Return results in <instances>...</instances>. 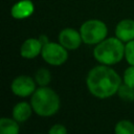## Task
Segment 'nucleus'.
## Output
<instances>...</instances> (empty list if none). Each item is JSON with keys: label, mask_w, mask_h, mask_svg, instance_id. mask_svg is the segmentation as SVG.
Masks as SVG:
<instances>
[{"label": "nucleus", "mask_w": 134, "mask_h": 134, "mask_svg": "<svg viewBox=\"0 0 134 134\" xmlns=\"http://www.w3.org/2000/svg\"><path fill=\"white\" fill-rule=\"evenodd\" d=\"M86 83L91 94L99 98H106L118 91L121 80L112 68L100 65L89 71Z\"/></svg>", "instance_id": "nucleus-1"}, {"label": "nucleus", "mask_w": 134, "mask_h": 134, "mask_svg": "<svg viewBox=\"0 0 134 134\" xmlns=\"http://www.w3.org/2000/svg\"><path fill=\"white\" fill-rule=\"evenodd\" d=\"M30 104L38 115L46 117L58 112L60 108V98L54 90L42 86L32 93Z\"/></svg>", "instance_id": "nucleus-2"}, {"label": "nucleus", "mask_w": 134, "mask_h": 134, "mask_svg": "<svg viewBox=\"0 0 134 134\" xmlns=\"http://www.w3.org/2000/svg\"><path fill=\"white\" fill-rule=\"evenodd\" d=\"M95 60L104 65L118 63L125 55V45L118 38H109L97 44L93 50Z\"/></svg>", "instance_id": "nucleus-3"}, {"label": "nucleus", "mask_w": 134, "mask_h": 134, "mask_svg": "<svg viewBox=\"0 0 134 134\" xmlns=\"http://www.w3.org/2000/svg\"><path fill=\"white\" fill-rule=\"evenodd\" d=\"M107 26L99 20H88L80 29L82 39L86 44H98L107 36Z\"/></svg>", "instance_id": "nucleus-4"}, {"label": "nucleus", "mask_w": 134, "mask_h": 134, "mask_svg": "<svg viewBox=\"0 0 134 134\" xmlns=\"http://www.w3.org/2000/svg\"><path fill=\"white\" fill-rule=\"evenodd\" d=\"M42 58L45 62L50 65L59 66L65 63L68 59V53L66 48L62 44L48 42L42 48Z\"/></svg>", "instance_id": "nucleus-5"}, {"label": "nucleus", "mask_w": 134, "mask_h": 134, "mask_svg": "<svg viewBox=\"0 0 134 134\" xmlns=\"http://www.w3.org/2000/svg\"><path fill=\"white\" fill-rule=\"evenodd\" d=\"M36 85L34 80L28 75H20L16 77L12 83V91L14 94L25 97L32 94L36 90Z\"/></svg>", "instance_id": "nucleus-6"}, {"label": "nucleus", "mask_w": 134, "mask_h": 134, "mask_svg": "<svg viewBox=\"0 0 134 134\" xmlns=\"http://www.w3.org/2000/svg\"><path fill=\"white\" fill-rule=\"evenodd\" d=\"M82 41L83 39L81 32H77L73 28H65L59 35V42L66 49H76L81 45Z\"/></svg>", "instance_id": "nucleus-7"}, {"label": "nucleus", "mask_w": 134, "mask_h": 134, "mask_svg": "<svg viewBox=\"0 0 134 134\" xmlns=\"http://www.w3.org/2000/svg\"><path fill=\"white\" fill-rule=\"evenodd\" d=\"M115 35L122 42L134 40V20H121L115 28Z\"/></svg>", "instance_id": "nucleus-8"}, {"label": "nucleus", "mask_w": 134, "mask_h": 134, "mask_svg": "<svg viewBox=\"0 0 134 134\" xmlns=\"http://www.w3.org/2000/svg\"><path fill=\"white\" fill-rule=\"evenodd\" d=\"M43 48V44L39 39H27L21 46V55L25 59H34L36 58Z\"/></svg>", "instance_id": "nucleus-9"}, {"label": "nucleus", "mask_w": 134, "mask_h": 134, "mask_svg": "<svg viewBox=\"0 0 134 134\" xmlns=\"http://www.w3.org/2000/svg\"><path fill=\"white\" fill-rule=\"evenodd\" d=\"M34 4L30 0H21L14 4L10 14L15 19H24L34 13Z\"/></svg>", "instance_id": "nucleus-10"}, {"label": "nucleus", "mask_w": 134, "mask_h": 134, "mask_svg": "<svg viewBox=\"0 0 134 134\" xmlns=\"http://www.w3.org/2000/svg\"><path fill=\"white\" fill-rule=\"evenodd\" d=\"M31 111H32V107L31 106H29L25 102H21V103H18L14 107V109H13V117L17 121L23 122V121L27 120L30 117Z\"/></svg>", "instance_id": "nucleus-11"}, {"label": "nucleus", "mask_w": 134, "mask_h": 134, "mask_svg": "<svg viewBox=\"0 0 134 134\" xmlns=\"http://www.w3.org/2000/svg\"><path fill=\"white\" fill-rule=\"evenodd\" d=\"M16 119L2 117L0 119V134H19V126Z\"/></svg>", "instance_id": "nucleus-12"}, {"label": "nucleus", "mask_w": 134, "mask_h": 134, "mask_svg": "<svg viewBox=\"0 0 134 134\" xmlns=\"http://www.w3.org/2000/svg\"><path fill=\"white\" fill-rule=\"evenodd\" d=\"M115 134H134V124L129 120H120L115 125Z\"/></svg>", "instance_id": "nucleus-13"}, {"label": "nucleus", "mask_w": 134, "mask_h": 134, "mask_svg": "<svg viewBox=\"0 0 134 134\" xmlns=\"http://www.w3.org/2000/svg\"><path fill=\"white\" fill-rule=\"evenodd\" d=\"M51 80V74L50 72L45 69V68H40L37 72H36V82L42 87V86H46L49 84Z\"/></svg>", "instance_id": "nucleus-14"}, {"label": "nucleus", "mask_w": 134, "mask_h": 134, "mask_svg": "<svg viewBox=\"0 0 134 134\" xmlns=\"http://www.w3.org/2000/svg\"><path fill=\"white\" fill-rule=\"evenodd\" d=\"M118 94H119V96L124 99V100H129V102H131V100H133L134 99V88H132V87H130V86H128V85H120V87H119V89H118Z\"/></svg>", "instance_id": "nucleus-15"}, {"label": "nucleus", "mask_w": 134, "mask_h": 134, "mask_svg": "<svg viewBox=\"0 0 134 134\" xmlns=\"http://www.w3.org/2000/svg\"><path fill=\"white\" fill-rule=\"evenodd\" d=\"M125 55L127 62L134 66V40L129 41L125 46Z\"/></svg>", "instance_id": "nucleus-16"}, {"label": "nucleus", "mask_w": 134, "mask_h": 134, "mask_svg": "<svg viewBox=\"0 0 134 134\" xmlns=\"http://www.w3.org/2000/svg\"><path fill=\"white\" fill-rule=\"evenodd\" d=\"M124 82L126 85L134 88V66L131 65L124 72Z\"/></svg>", "instance_id": "nucleus-17"}, {"label": "nucleus", "mask_w": 134, "mask_h": 134, "mask_svg": "<svg viewBox=\"0 0 134 134\" xmlns=\"http://www.w3.org/2000/svg\"><path fill=\"white\" fill-rule=\"evenodd\" d=\"M48 134H67V129L61 124H55L49 129Z\"/></svg>", "instance_id": "nucleus-18"}, {"label": "nucleus", "mask_w": 134, "mask_h": 134, "mask_svg": "<svg viewBox=\"0 0 134 134\" xmlns=\"http://www.w3.org/2000/svg\"><path fill=\"white\" fill-rule=\"evenodd\" d=\"M39 40L41 41V43L43 44V46H44L46 43H48V39H47V37H46V36H40Z\"/></svg>", "instance_id": "nucleus-19"}]
</instances>
